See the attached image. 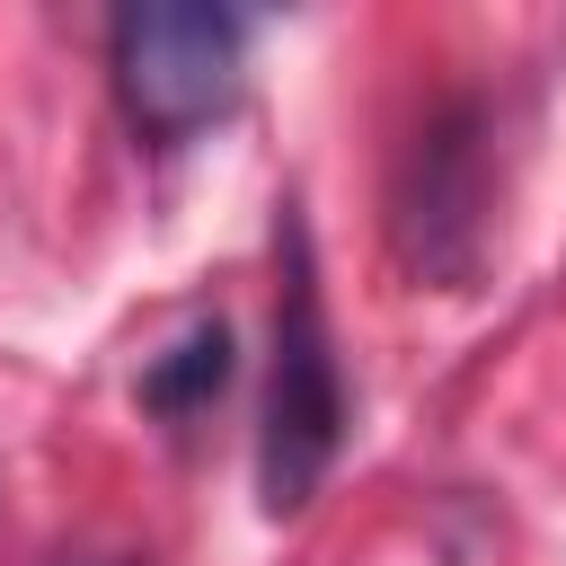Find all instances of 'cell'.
I'll return each mask as SVG.
<instances>
[{"label":"cell","instance_id":"1","mask_svg":"<svg viewBox=\"0 0 566 566\" xmlns=\"http://www.w3.org/2000/svg\"><path fill=\"white\" fill-rule=\"evenodd\" d=\"M274 248H283V292H274V363H265V424H256V495L274 522H292L345 442V371H336V336L318 310L301 212H283Z\"/></svg>","mask_w":566,"mask_h":566},{"label":"cell","instance_id":"2","mask_svg":"<svg viewBox=\"0 0 566 566\" xmlns=\"http://www.w3.org/2000/svg\"><path fill=\"white\" fill-rule=\"evenodd\" d=\"M115 53V97L150 142H186L239 106L248 71V27L212 0H124L106 27Z\"/></svg>","mask_w":566,"mask_h":566},{"label":"cell","instance_id":"3","mask_svg":"<svg viewBox=\"0 0 566 566\" xmlns=\"http://www.w3.org/2000/svg\"><path fill=\"white\" fill-rule=\"evenodd\" d=\"M486 115L469 97L433 106L389 177V239L424 283H469L486 256Z\"/></svg>","mask_w":566,"mask_h":566},{"label":"cell","instance_id":"4","mask_svg":"<svg viewBox=\"0 0 566 566\" xmlns=\"http://www.w3.org/2000/svg\"><path fill=\"white\" fill-rule=\"evenodd\" d=\"M221 389H230V327H221V318H195L168 354H150V363H142V407H150V416H168V424L203 416Z\"/></svg>","mask_w":566,"mask_h":566},{"label":"cell","instance_id":"5","mask_svg":"<svg viewBox=\"0 0 566 566\" xmlns=\"http://www.w3.org/2000/svg\"><path fill=\"white\" fill-rule=\"evenodd\" d=\"M53 566H124V557H88V548H71V557H53Z\"/></svg>","mask_w":566,"mask_h":566}]
</instances>
